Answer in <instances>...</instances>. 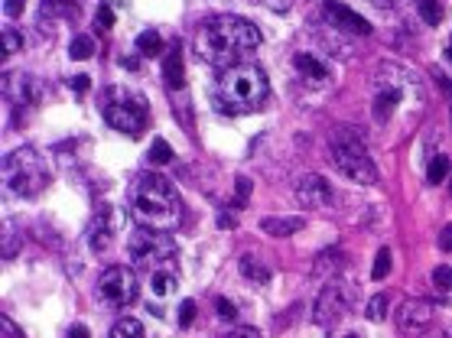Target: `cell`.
<instances>
[{
  "mask_svg": "<svg viewBox=\"0 0 452 338\" xmlns=\"http://www.w3.org/2000/svg\"><path fill=\"white\" fill-rule=\"evenodd\" d=\"M107 338H144V325L137 319H121V322L111 325Z\"/></svg>",
  "mask_w": 452,
  "mask_h": 338,
  "instance_id": "24",
  "label": "cell"
},
{
  "mask_svg": "<svg viewBox=\"0 0 452 338\" xmlns=\"http://www.w3.org/2000/svg\"><path fill=\"white\" fill-rule=\"evenodd\" d=\"M150 290L160 296V300H166V296H173L176 293V273L173 270H156V273H150Z\"/></svg>",
  "mask_w": 452,
  "mask_h": 338,
  "instance_id": "19",
  "label": "cell"
},
{
  "mask_svg": "<svg viewBox=\"0 0 452 338\" xmlns=\"http://www.w3.org/2000/svg\"><path fill=\"white\" fill-rule=\"evenodd\" d=\"M20 49H23V36H20L16 30H10V26H7V30H4V59L16 55Z\"/></svg>",
  "mask_w": 452,
  "mask_h": 338,
  "instance_id": "30",
  "label": "cell"
},
{
  "mask_svg": "<svg viewBox=\"0 0 452 338\" xmlns=\"http://www.w3.org/2000/svg\"><path fill=\"white\" fill-rule=\"evenodd\" d=\"M4 182H7L10 192L23 195V199H36L49 185V166L36 150L20 146V150L7 153V160H4Z\"/></svg>",
  "mask_w": 452,
  "mask_h": 338,
  "instance_id": "4",
  "label": "cell"
},
{
  "mask_svg": "<svg viewBox=\"0 0 452 338\" xmlns=\"http://www.w3.org/2000/svg\"><path fill=\"white\" fill-rule=\"evenodd\" d=\"M88 244H92V251H107L111 247V222L104 215L95 218L92 231H88Z\"/></svg>",
  "mask_w": 452,
  "mask_h": 338,
  "instance_id": "20",
  "label": "cell"
},
{
  "mask_svg": "<svg viewBox=\"0 0 452 338\" xmlns=\"http://www.w3.org/2000/svg\"><path fill=\"white\" fill-rule=\"evenodd\" d=\"M293 69H296L299 78H306V82H313V84H325V82H329V75H332L329 65H325L322 59H316V55H309V53L293 55Z\"/></svg>",
  "mask_w": 452,
  "mask_h": 338,
  "instance_id": "15",
  "label": "cell"
},
{
  "mask_svg": "<svg viewBox=\"0 0 452 338\" xmlns=\"http://www.w3.org/2000/svg\"><path fill=\"white\" fill-rule=\"evenodd\" d=\"M322 16H325L332 26H338V30L352 33V36H368L371 33L368 20L358 16L352 7H345V4H338V0H325V4H322Z\"/></svg>",
  "mask_w": 452,
  "mask_h": 338,
  "instance_id": "12",
  "label": "cell"
},
{
  "mask_svg": "<svg viewBox=\"0 0 452 338\" xmlns=\"http://www.w3.org/2000/svg\"><path fill=\"white\" fill-rule=\"evenodd\" d=\"M163 78H166L169 88H179V84L185 82V69H183V49H179V43L173 49H169V55L163 59Z\"/></svg>",
  "mask_w": 452,
  "mask_h": 338,
  "instance_id": "16",
  "label": "cell"
},
{
  "mask_svg": "<svg viewBox=\"0 0 452 338\" xmlns=\"http://www.w3.org/2000/svg\"><path fill=\"white\" fill-rule=\"evenodd\" d=\"M137 53L140 55H160L163 53V39L156 30H144L137 36Z\"/></svg>",
  "mask_w": 452,
  "mask_h": 338,
  "instance_id": "23",
  "label": "cell"
},
{
  "mask_svg": "<svg viewBox=\"0 0 452 338\" xmlns=\"http://www.w3.org/2000/svg\"><path fill=\"white\" fill-rule=\"evenodd\" d=\"M121 65H124L127 72H137V69H140V59H137V55H127V59H124Z\"/></svg>",
  "mask_w": 452,
  "mask_h": 338,
  "instance_id": "39",
  "label": "cell"
},
{
  "mask_svg": "<svg viewBox=\"0 0 452 338\" xmlns=\"http://www.w3.org/2000/svg\"><path fill=\"white\" fill-rule=\"evenodd\" d=\"M192 319H195V302L183 300V306H179V325H183V329H189Z\"/></svg>",
  "mask_w": 452,
  "mask_h": 338,
  "instance_id": "34",
  "label": "cell"
},
{
  "mask_svg": "<svg viewBox=\"0 0 452 338\" xmlns=\"http://www.w3.org/2000/svg\"><path fill=\"white\" fill-rule=\"evenodd\" d=\"M325 267H332L338 273V270H342V257H338L335 251L319 254V257H316V263H313V273H316V277H322V273H325Z\"/></svg>",
  "mask_w": 452,
  "mask_h": 338,
  "instance_id": "29",
  "label": "cell"
},
{
  "mask_svg": "<svg viewBox=\"0 0 452 338\" xmlns=\"http://www.w3.org/2000/svg\"><path fill=\"white\" fill-rule=\"evenodd\" d=\"M397 325L400 332H426L433 325V306L423 300H407L397 309Z\"/></svg>",
  "mask_w": 452,
  "mask_h": 338,
  "instance_id": "13",
  "label": "cell"
},
{
  "mask_svg": "<svg viewBox=\"0 0 452 338\" xmlns=\"http://www.w3.org/2000/svg\"><path fill=\"white\" fill-rule=\"evenodd\" d=\"M4 88H7V98H14L16 104H39V98H43V82L33 75L7 78Z\"/></svg>",
  "mask_w": 452,
  "mask_h": 338,
  "instance_id": "14",
  "label": "cell"
},
{
  "mask_svg": "<svg viewBox=\"0 0 452 338\" xmlns=\"http://www.w3.org/2000/svg\"><path fill=\"white\" fill-rule=\"evenodd\" d=\"M416 13L426 26H439L443 23V4L439 0H416Z\"/></svg>",
  "mask_w": 452,
  "mask_h": 338,
  "instance_id": "22",
  "label": "cell"
},
{
  "mask_svg": "<svg viewBox=\"0 0 452 338\" xmlns=\"http://www.w3.org/2000/svg\"><path fill=\"white\" fill-rule=\"evenodd\" d=\"M241 270H244V277H247V280H257V283H267V280H270L267 270H264L261 263H254L251 257H244V261H241Z\"/></svg>",
  "mask_w": 452,
  "mask_h": 338,
  "instance_id": "31",
  "label": "cell"
},
{
  "mask_svg": "<svg viewBox=\"0 0 452 338\" xmlns=\"http://www.w3.org/2000/svg\"><path fill=\"white\" fill-rule=\"evenodd\" d=\"M439 247H443V251H452V222L443 224V231H439Z\"/></svg>",
  "mask_w": 452,
  "mask_h": 338,
  "instance_id": "36",
  "label": "cell"
},
{
  "mask_svg": "<svg viewBox=\"0 0 452 338\" xmlns=\"http://www.w3.org/2000/svg\"><path fill=\"white\" fill-rule=\"evenodd\" d=\"M95 23H98L101 30H111V26H114V10L107 7V4H104V7H98V16H95Z\"/></svg>",
  "mask_w": 452,
  "mask_h": 338,
  "instance_id": "35",
  "label": "cell"
},
{
  "mask_svg": "<svg viewBox=\"0 0 452 338\" xmlns=\"http://www.w3.org/2000/svg\"><path fill=\"white\" fill-rule=\"evenodd\" d=\"M72 338H92L85 325H72Z\"/></svg>",
  "mask_w": 452,
  "mask_h": 338,
  "instance_id": "43",
  "label": "cell"
},
{
  "mask_svg": "<svg viewBox=\"0 0 452 338\" xmlns=\"http://www.w3.org/2000/svg\"><path fill=\"white\" fill-rule=\"evenodd\" d=\"M72 88H75L78 94L88 92V88H92V78H88V75H75V78H72Z\"/></svg>",
  "mask_w": 452,
  "mask_h": 338,
  "instance_id": "38",
  "label": "cell"
},
{
  "mask_svg": "<svg viewBox=\"0 0 452 338\" xmlns=\"http://www.w3.org/2000/svg\"><path fill=\"white\" fill-rule=\"evenodd\" d=\"M303 228H306L303 218H264L261 222V231H267L270 238H290V234H296Z\"/></svg>",
  "mask_w": 452,
  "mask_h": 338,
  "instance_id": "17",
  "label": "cell"
},
{
  "mask_svg": "<svg viewBox=\"0 0 452 338\" xmlns=\"http://www.w3.org/2000/svg\"><path fill=\"white\" fill-rule=\"evenodd\" d=\"M69 55H72V59H78V62L92 59V55H95V39L92 36H75L69 43Z\"/></svg>",
  "mask_w": 452,
  "mask_h": 338,
  "instance_id": "26",
  "label": "cell"
},
{
  "mask_svg": "<svg viewBox=\"0 0 452 338\" xmlns=\"http://www.w3.org/2000/svg\"><path fill=\"white\" fill-rule=\"evenodd\" d=\"M140 283L131 267H107L98 277V296L107 306H131L137 300Z\"/></svg>",
  "mask_w": 452,
  "mask_h": 338,
  "instance_id": "8",
  "label": "cell"
},
{
  "mask_svg": "<svg viewBox=\"0 0 452 338\" xmlns=\"http://www.w3.org/2000/svg\"><path fill=\"white\" fill-rule=\"evenodd\" d=\"M173 163V150L166 140H154L150 143V166H169Z\"/></svg>",
  "mask_w": 452,
  "mask_h": 338,
  "instance_id": "28",
  "label": "cell"
},
{
  "mask_svg": "<svg viewBox=\"0 0 452 338\" xmlns=\"http://www.w3.org/2000/svg\"><path fill=\"white\" fill-rule=\"evenodd\" d=\"M228 338H257V332H254V329H235Z\"/></svg>",
  "mask_w": 452,
  "mask_h": 338,
  "instance_id": "40",
  "label": "cell"
},
{
  "mask_svg": "<svg viewBox=\"0 0 452 338\" xmlns=\"http://www.w3.org/2000/svg\"><path fill=\"white\" fill-rule=\"evenodd\" d=\"M23 4H26V0H4V13H7V16H20Z\"/></svg>",
  "mask_w": 452,
  "mask_h": 338,
  "instance_id": "37",
  "label": "cell"
},
{
  "mask_svg": "<svg viewBox=\"0 0 452 338\" xmlns=\"http://www.w3.org/2000/svg\"><path fill=\"white\" fill-rule=\"evenodd\" d=\"M446 176H449V156L436 153L433 160H429V166H426V182L439 185V182H446Z\"/></svg>",
  "mask_w": 452,
  "mask_h": 338,
  "instance_id": "25",
  "label": "cell"
},
{
  "mask_svg": "<svg viewBox=\"0 0 452 338\" xmlns=\"http://www.w3.org/2000/svg\"><path fill=\"white\" fill-rule=\"evenodd\" d=\"M391 267H394L391 247H381V251L375 254V267H371V277H375V280H384L387 273H391Z\"/></svg>",
  "mask_w": 452,
  "mask_h": 338,
  "instance_id": "27",
  "label": "cell"
},
{
  "mask_svg": "<svg viewBox=\"0 0 452 338\" xmlns=\"http://www.w3.org/2000/svg\"><path fill=\"white\" fill-rule=\"evenodd\" d=\"M215 309H218V319H225V322H235V319H238V309H235V302H228V300H218Z\"/></svg>",
  "mask_w": 452,
  "mask_h": 338,
  "instance_id": "33",
  "label": "cell"
},
{
  "mask_svg": "<svg viewBox=\"0 0 452 338\" xmlns=\"http://www.w3.org/2000/svg\"><path fill=\"white\" fill-rule=\"evenodd\" d=\"M267 92L270 84L261 65L241 62V65L218 69L212 84V101L222 114H247V111H257L267 101Z\"/></svg>",
  "mask_w": 452,
  "mask_h": 338,
  "instance_id": "2",
  "label": "cell"
},
{
  "mask_svg": "<svg viewBox=\"0 0 452 338\" xmlns=\"http://www.w3.org/2000/svg\"><path fill=\"white\" fill-rule=\"evenodd\" d=\"M127 254H131V261H137V263H150V261H160V257H169V254H173V244H169V238H163L160 231L140 228V231H134L131 241H127Z\"/></svg>",
  "mask_w": 452,
  "mask_h": 338,
  "instance_id": "10",
  "label": "cell"
},
{
  "mask_svg": "<svg viewBox=\"0 0 452 338\" xmlns=\"http://www.w3.org/2000/svg\"><path fill=\"white\" fill-rule=\"evenodd\" d=\"M104 121L107 127L127 133V137H137L146 127V104L140 98H131V94H121V98L107 101L104 108Z\"/></svg>",
  "mask_w": 452,
  "mask_h": 338,
  "instance_id": "9",
  "label": "cell"
},
{
  "mask_svg": "<svg viewBox=\"0 0 452 338\" xmlns=\"http://www.w3.org/2000/svg\"><path fill=\"white\" fill-rule=\"evenodd\" d=\"M387 309H391V296H387V293H375L368 300V306H365V315H368L371 322H384V319H387Z\"/></svg>",
  "mask_w": 452,
  "mask_h": 338,
  "instance_id": "21",
  "label": "cell"
},
{
  "mask_svg": "<svg viewBox=\"0 0 452 338\" xmlns=\"http://www.w3.org/2000/svg\"><path fill=\"white\" fill-rule=\"evenodd\" d=\"M329 150H332L335 166L342 169L348 179H355V182H377L375 160L368 156V150H365V143H361L358 133H352L348 127H342V131L332 137Z\"/></svg>",
  "mask_w": 452,
  "mask_h": 338,
  "instance_id": "5",
  "label": "cell"
},
{
  "mask_svg": "<svg viewBox=\"0 0 452 338\" xmlns=\"http://www.w3.org/2000/svg\"><path fill=\"white\" fill-rule=\"evenodd\" d=\"M446 62H449V65H452V46L446 49Z\"/></svg>",
  "mask_w": 452,
  "mask_h": 338,
  "instance_id": "44",
  "label": "cell"
},
{
  "mask_svg": "<svg viewBox=\"0 0 452 338\" xmlns=\"http://www.w3.org/2000/svg\"><path fill=\"white\" fill-rule=\"evenodd\" d=\"M218 228H235V218L222 212V215H218Z\"/></svg>",
  "mask_w": 452,
  "mask_h": 338,
  "instance_id": "42",
  "label": "cell"
},
{
  "mask_svg": "<svg viewBox=\"0 0 452 338\" xmlns=\"http://www.w3.org/2000/svg\"><path fill=\"white\" fill-rule=\"evenodd\" d=\"M257 46H261V30L231 13L208 16L195 33V53L215 69L241 65Z\"/></svg>",
  "mask_w": 452,
  "mask_h": 338,
  "instance_id": "1",
  "label": "cell"
},
{
  "mask_svg": "<svg viewBox=\"0 0 452 338\" xmlns=\"http://www.w3.org/2000/svg\"><path fill=\"white\" fill-rule=\"evenodd\" d=\"M342 338H358V335H342Z\"/></svg>",
  "mask_w": 452,
  "mask_h": 338,
  "instance_id": "45",
  "label": "cell"
},
{
  "mask_svg": "<svg viewBox=\"0 0 452 338\" xmlns=\"http://www.w3.org/2000/svg\"><path fill=\"white\" fill-rule=\"evenodd\" d=\"M407 82H414V75L394 69V65H384L375 78V101H371V114L377 124H387L394 117V111L400 108L407 92Z\"/></svg>",
  "mask_w": 452,
  "mask_h": 338,
  "instance_id": "6",
  "label": "cell"
},
{
  "mask_svg": "<svg viewBox=\"0 0 452 338\" xmlns=\"http://www.w3.org/2000/svg\"><path fill=\"white\" fill-rule=\"evenodd\" d=\"M433 286L436 290H452V267H436L433 270Z\"/></svg>",
  "mask_w": 452,
  "mask_h": 338,
  "instance_id": "32",
  "label": "cell"
},
{
  "mask_svg": "<svg viewBox=\"0 0 452 338\" xmlns=\"http://www.w3.org/2000/svg\"><path fill=\"white\" fill-rule=\"evenodd\" d=\"M296 199H299V205H306V208H329L335 202V192H332V185L322 176L306 173L303 179H296Z\"/></svg>",
  "mask_w": 452,
  "mask_h": 338,
  "instance_id": "11",
  "label": "cell"
},
{
  "mask_svg": "<svg viewBox=\"0 0 452 338\" xmlns=\"http://www.w3.org/2000/svg\"><path fill=\"white\" fill-rule=\"evenodd\" d=\"M352 302H355L352 286H348L345 280L332 277L329 283L322 286L319 300H316V306H313V322L322 325V329H325V325H335L338 319L352 309Z\"/></svg>",
  "mask_w": 452,
  "mask_h": 338,
  "instance_id": "7",
  "label": "cell"
},
{
  "mask_svg": "<svg viewBox=\"0 0 452 338\" xmlns=\"http://www.w3.org/2000/svg\"><path fill=\"white\" fill-rule=\"evenodd\" d=\"M78 0H43V16H59V20H75Z\"/></svg>",
  "mask_w": 452,
  "mask_h": 338,
  "instance_id": "18",
  "label": "cell"
},
{
  "mask_svg": "<svg viewBox=\"0 0 452 338\" xmlns=\"http://www.w3.org/2000/svg\"><path fill=\"white\" fill-rule=\"evenodd\" d=\"M247 192H251V182H247V179H238V199L244 202V199H247Z\"/></svg>",
  "mask_w": 452,
  "mask_h": 338,
  "instance_id": "41",
  "label": "cell"
},
{
  "mask_svg": "<svg viewBox=\"0 0 452 338\" xmlns=\"http://www.w3.org/2000/svg\"><path fill=\"white\" fill-rule=\"evenodd\" d=\"M134 218L140 222V228L166 231L176 228L183 218V202H179L176 189L166 176L160 173H146L134 185Z\"/></svg>",
  "mask_w": 452,
  "mask_h": 338,
  "instance_id": "3",
  "label": "cell"
}]
</instances>
